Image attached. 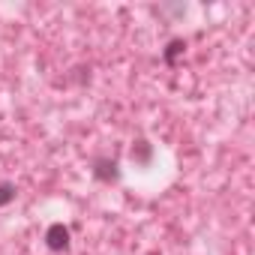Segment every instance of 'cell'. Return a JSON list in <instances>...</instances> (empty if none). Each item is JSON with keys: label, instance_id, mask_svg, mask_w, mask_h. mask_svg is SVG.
Masks as SVG:
<instances>
[{"label": "cell", "instance_id": "7a4b0ae2", "mask_svg": "<svg viewBox=\"0 0 255 255\" xmlns=\"http://www.w3.org/2000/svg\"><path fill=\"white\" fill-rule=\"evenodd\" d=\"M93 177H96V180H102V183L117 180V177H120L117 162H114V159H108V156H96V159H93Z\"/></svg>", "mask_w": 255, "mask_h": 255}, {"label": "cell", "instance_id": "6da1fadb", "mask_svg": "<svg viewBox=\"0 0 255 255\" xmlns=\"http://www.w3.org/2000/svg\"><path fill=\"white\" fill-rule=\"evenodd\" d=\"M45 246H48L51 252H63V249H69V228H66L63 222H51L48 231H45Z\"/></svg>", "mask_w": 255, "mask_h": 255}, {"label": "cell", "instance_id": "5b68a950", "mask_svg": "<svg viewBox=\"0 0 255 255\" xmlns=\"http://www.w3.org/2000/svg\"><path fill=\"white\" fill-rule=\"evenodd\" d=\"M15 198V183H0V207H6Z\"/></svg>", "mask_w": 255, "mask_h": 255}, {"label": "cell", "instance_id": "277c9868", "mask_svg": "<svg viewBox=\"0 0 255 255\" xmlns=\"http://www.w3.org/2000/svg\"><path fill=\"white\" fill-rule=\"evenodd\" d=\"M132 159L147 162V159H150V144H147V141H135V147H132Z\"/></svg>", "mask_w": 255, "mask_h": 255}, {"label": "cell", "instance_id": "3957f363", "mask_svg": "<svg viewBox=\"0 0 255 255\" xmlns=\"http://www.w3.org/2000/svg\"><path fill=\"white\" fill-rule=\"evenodd\" d=\"M183 51H186V42H183V39H171V42L165 45V51H162V60H165L168 66H174V63L183 57Z\"/></svg>", "mask_w": 255, "mask_h": 255}]
</instances>
